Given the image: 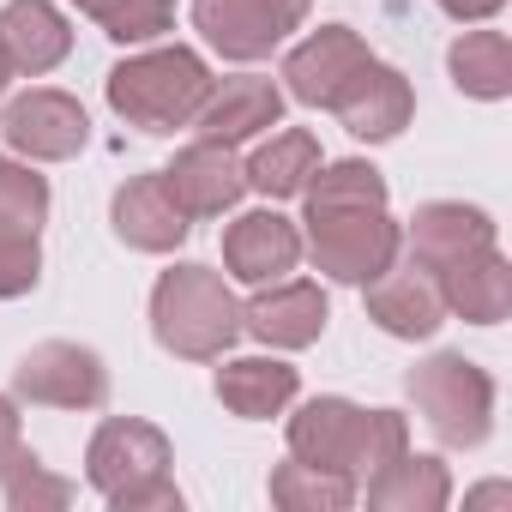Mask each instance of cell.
Instances as JSON below:
<instances>
[{
    "instance_id": "obj_1",
    "label": "cell",
    "mask_w": 512,
    "mask_h": 512,
    "mask_svg": "<svg viewBox=\"0 0 512 512\" xmlns=\"http://www.w3.org/2000/svg\"><path fill=\"white\" fill-rule=\"evenodd\" d=\"M211 67L199 49L187 43H157V49H139L127 61L109 67L103 91H109V109L139 127V133H181L193 127V115L205 109L211 97Z\"/></svg>"
},
{
    "instance_id": "obj_2",
    "label": "cell",
    "mask_w": 512,
    "mask_h": 512,
    "mask_svg": "<svg viewBox=\"0 0 512 512\" xmlns=\"http://www.w3.org/2000/svg\"><path fill=\"white\" fill-rule=\"evenodd\" d=\"M404 446H410V422L398 410H362L350 398H308L290 416V458H302L326 476L362 482Z\"/></svg>"
},
{
    "instance_id": "obj_3",
    "label": "cell",
    "mask_w": 512,
    "mask_h": 512,
    "mask_svg": "<svg viewBox=\"0 0 512 512\" xmlns=\"http://www.w3.org/2000/svg\"><path fill=\"white\" fill-rule=\"evenodd\" d=\"M169 464V434L145 416H109L85 446V482L109 500V512H181Z\"/></svg>"
},
{
    "instance_id": "obj_4",
    "label": "cell",
    "mask_w": 512,
    "mask_h": 512,
    "mask_svg": "<svg viewBox=\"0 0 512 512\" xmlns=\"http://www.w3.org/2000/svg\"><path fill=\"white\" fill-rule=\"evenodd\" d=\"M151 338L181 362H217L241 338V302L211 266H169L151 290Z\"/></svg>"
},
{
    "instance_id": "obj_5",
    "label": "cell",
    "mask_w": 512,
    "mask_h": 512,
    "mask_svg": "<svg viewBox=\"0 0 512 512\" xmlns=\"http://www.w3.org/2000/svg\"><path fill=\"white\" fill-rule=\"evenodd\" d=\"M302 253L332 284H374L404 247V229L386 205H308Z\"/></svg>"
},
{
    "instance_id": "obj_6",
    "label": "cell",
    "mask_w": 512,
    "mask_h": 512,
    "mask_svg": "<svg viewBox=\"0 0 512 512\" xmlns=\"http://www.w3.org/2000/svg\"><path fill=\"white\" fill-rule=\"evenodd\" d=\"M410 404H416V416L434 428V440L440 446H482L488 440V428H494V380H488V368H476L470 356H458V350H434L428 362H416L410 368Z\"/></svg>"
},
{
    "instance_id": "obj_7",
    "label": "cell",
    "mask_w": 512,
    "mask_h": 512,
    "mask_svg": "<svg viewBox=\"0 0 512 512\" xmlns=\"http://www.w3.org/2000/svg\"><path fill=\"white\" fill-rule=\"evenodd\" d=\"M314 0H193V31L223 61H266L290 31H302Z\"/></svg>"
},
{
    "instance_id": "obj_8",
    "label": "cell",
    "mask_w": 512,
    "mask_h": 512,
    "mask_svg": "<svg viewBox=\"0 0 512 512\" xmlns=\"http://www.w3.org/2000/svg\"><path fill=\"white\" fill-rule=\"evenodd\" d=\"M13 392L31 398V404H49V410H97L109 398V368H103L97 350L49 338V344H31L19 356Z\"/></svg>"
},
{
    "instance_id": "obj_9",
    "label": "cell",
    "mask_w": 512,
    "mask_h": 512,
    "mask_svg": "<svg viewBox=\"0 0 512 512\" xmlns=\"http://www.w3.org/2000/svg\"><path fill=\"white\" fill-rule=\"evenodd\" d=\"M0 133H7V145L25 163H67L91 145V115H85L79 97H67L55 85H37V91H19L7 103Z\"/></svg>"
},
{
    "instance_id": "obj_10",
    "label": "cell",
    "mask_w": 512,
    "mask_h": 512,
    "mask_svg": "<svg viewBox=\"0 0 512 512\" xmlns=\"http://www.w3.org/2000/svg\"><path fill=\"white\" fill-rule=\"evenodd\" d=\"M374 61V49L350 31V25H320V31H308L290 55H284V91L296 97V103H308V109H332L350 85H356V73Z\"/></svg>"
},
{
    "instance_id": "obj_11",
    "label": "cell",
    "mask_w": 512,
    "mask_h": 512,
    "mask_svg": "<svg viewBox=\"0 0 512 512\" xmlns=\"http://www.w3.org/2000/svg\"><path fill=\"white\" fill-rule=\"evenodd\" d=\"M223 266L235 284L260 290V284H278L302 266V229L284 217V211H241L229 229H223Z\"/></svg>"
},
{
    "instance_id": "obj_12",
    "label": "cell",
    "mask_w": 512,
    "mask_h": 512,
    "mask_svg": "<svg viewBox=\"0 0 512 512\" xmlns=\"http://www.w3.org/2000/svg\"><path fill=\"white\" fill-rule=\"evenodd\" d=\"M326 320H332V302L308 278L260 284V290H253V302L241 308V332H253L266 350H308V344H320Z\"/></svg>"
},
{
    "instance_id": "obj_13",
    "label": "cell",
    "mask_w": 512,
    "mask_h": 512,
    "mask_svg": "<svg viewBox=\"0 0 512 512\" xmlns=\"http://www.w3.org/2000/svg\"><path fill=\"white\" fill-rule=\"evenodd\" d=\"M109 223H115V235H121L133 253H175V247L187 241V229H193V217L175 205L163 169L121 181L115 199H109Z\"/></svg>"
},
{
    "instance_id": "obj_14",
    "label": "cell",
    "mask_w": 512,
    "mask_h": 512,
    "mask_svg": "<svg viewBox=\"0 0 512 512\" xmlns=\"http://www.w3.org/2000/svg\"><path fill=\"white\" fill-rule=\"evenodd\" d=\"M368 290V320L386 332V338H404V344H416V338H434L440 326H446V302H440V284H434V272H422L416 260L410 266H386L374 284H362Z\"/></svg>"
},
{
    "instance_id": "obj_15",
    "label": "cell",
    "mask_w": 512,
    "mask_h": 512,
    "mask_svg": "<svg viewBox=\"0 0 512 512\" xmlns=\"http://www.w3.org/2000/svg\"><path fill=\"white\" fill-rule=\"evenodd\" d=\"M278 121H284V91H278L272 79H260V73H241V79L211 85L205 109L193 115V133L235 151V145H247V139L272 133Z\"/></svg>"
},
{
    "instance_id": "obj_16",
    "label": "cell",
    "mask_w": 512,
    "mask_h": 512,
    "mask_svg": "<svg viewBox=\"0 0 512 512\" xmlns=\"http://www.w3.org/2000/svg\"><path fill=\"white\" fill-rule=\"evenodd\" d=\"M163 181H169V193H175V205L187 217H223L247 193L241 157L229 145H211V139H193L187 151H175V163L163 169Z\"/></svg>"
},
{
    "instance_id": "obj_17",
    "label": "cell",
    "mask_w": 512,
    "mask_h": 512,
    "mask_svg": "<svg viewBox=\"0 0 512 512\" xmlns=\"http://www.w3.org/2000/svg\"><path fill=\"white\" fill-rule=\"evenodd\" d=\"M0 55L13 79H43L73 55V25L55 0H7L0 7Z\"/></svg>"
},
{
    "instance_id": "obj_18",
    "label": "cell",
    "mask_w": 512,
    "mask_h": 512,
    "mask_svg": "<svg viewBox=\"0 0 512 512\" xmlns=\"http://www.w3.org/2000/svg\"><path fill=\"white\" fill-rule=\"evenodd\" d=\"M434 284H440L446 314H458L464 326H500L512 314V266L500 247H476L464 260L440 266Z\"/></svg>"
},
{
    "instance_id": "obj_19",
    "label": "cell",
    "mask_w": 512,
    "mask_h": 512,
    "mask_svg": "<svg viewBox=\"0 0 512 512\" xmlns=\"http://www.w3.org/2000/svg\"><path fill=\"white\" fill-rule=\"evenodd\" d=\"M332 115H338L356 139L386 145V139H398V133L410 127V115H416V91H410V79H404L398 67L368 61V67L356 73V85L332 103Z\"/></svg>"
},
{
    "instance_id": "obj_20",
    "label": "cell",
    "mask_w": 512,
    "mask_h": 512,
    "mask_svg": "<svg viewBox=\"0 0 512 512\" xmlns=\"http://www.w3.org/2000/svg\"><path fill=\"white\" fill-rule=\"evenodd\" d=\"M404 241H410V260L422 272H440V266L464 260L476 247H494V217L464 205V199H428V205H416Z\"/></svg>"
},
{
    "instance_id": "obj_21",
    "label": "cell",
    "mask_w": 512,
    "mask_h": 512,
    "mask_svg": "<svg viewBox=\"0 0 512 512\" xmlns=\"http://www.w3.org/2000/svg\"><path fill=\"white\" fill-rule=\"evenodd\" d=\"M302 392V374L278 356H241V362H223L217 368V404L241 422H272L296 404Z\"/></svg>"
},
{
    "instance_id": "obj_22",
    "label": "cell",
    "mask_w": 512,
    "mask_h": 512,
    "mask_svg": "<svg viewBox=\"0 0 512 512\" xmlns=\"http://www.w3.org/2000/svg\"><path fill=\"white\" fill-rule=\"evenodd\" d=\"M368 482V506L374 512H440L446 500H452V476H446V464L440 458H428V452H398V458H386L374 476H362Z\"/></svg>"
},
{
    "instance_id": "obj_23",
    "label": "cell",
    "mask_w": 512,
    "mask_h": 512,
    "mask_svg": "<svg viewBox=\"0 0 512 512\" xmlns=\"http://www.w3.org/2000/svg\"><path fill=\"white\" fill-rule=\"evenodd\" d=\"M320 163H326L320 157V139L308 127H284V133H272L260 151H253L241 169H247V187L253 193H266V199H302V187L314 181Z\"/></svg>"
},
{
    "instance_id": "obj_24",
    "label": "cell",
    "mask_w": 512,
    "mask_h": 512,
    "mask_svg": "<svg viewBox=\"0 0 512 512\" xmlns=\"http://www.w3.org/2000/svg\"><path fill=\"white\" fill-rule=\"evenodd\" d=\"M446 73L476 103L512 97V43H506V31H464L446 55Z\"/></svg>"
},
{
    "instance_id": "obj_25",
    "label": "cell",
    "mask_w": 512,
    "mask_h": 512,
    "mask_svg": "<svg viewBox=\"0 0 512 512\" xmlns=\"http://www.w3.org/2000/svg\"><path fill=\"white\" fill-rule=\"evenodd\" d=\"M43 223H49V181L19 157H0V241H37Z\"/></svg>"
},
{
    "instance_id": "obj_26",
    "label": "cell",
    "mask_w": 512,
    "mask_h": 512,
    "mask_svg": "<svg viewBox=\"0 0 512 512\" xmlns=\"http://www.w3.org/2000/svg\"><path fill=\"white\" fill-rule=\"evenodd\" d=\"M0 494H7L13 512H55L73 500V482L55 476L31 446H13V452H0Z\"/></svg>"
},
{
    "instance_id": "obj_27",
    "label": "cell",
    "mask_w": 512,
    "mask_h": 512,
    "mask_svg": "<svg viewBox=\"0 0 512 512\" xmlns=\"http://www.w3.org/2000/svg\"><path fill=\"white\" fill-rule=\"evenodd\" d=\"M73 7L109 37V43H157L169 25H175V0H73Z\"/></svg>"
},
{
    "instance_id": "obj_28",
    "label": "cell",
    "mask_w": 512,
    "mask_h": 512,
    "mask_svg": "<svg viewBox=\"0 0 512 512\" xmlns=\"http://www.w3.org/2000/svg\"><path fill=\"white\" fill-rule=\"evenodd\" d=\"M350 500H356L350 476H326V470H314L302 458L272 470V506H284V512H344Z\"/></svg>"
},
{
    "instance_id": "obj_29",
    "label": "cell",
    "mask_w": 512,
    "mask_h": 512,
    "mask_svg": "<svg viewBox=\"0 0 512 512\" xmlns=\"http://www.w3.org/2000/svg\"><path fill=\"white\" fill-rule=\"evenodd\" d=\"M43 284V241H0V302H19Z\"/></svg>"
},
{
    "instance_id": "obj_30",
    "label": "cell",
    "mask_w": 512,
    "mask_h": 512,
    "mask_svg": "<svg viewBox=\"0 0 512 512\" xmlns=\"http://www.w3.org/2000/svg\"><path fill=\"white\" fill-rule=\"evenodd\" d=\"M434 7H440L446 19H458V25H488L506 0H434Z\"/></svg>"
},
{
    "instance_id": "obj_31",
    "label": "cell",
    "mask_w": 512,
    "mask_h": 512,
    "mask_svg": "<svg viewBox=\"0 0 512 512\" xmlns=\"http://www.w3.org/2000/svg\"><path fill=\"white\" fill-rule=\"evenodd\" d=\"M19 446V410H13V398H0V452H13Z\"/></svg>"
},
{
    "instance_id": "obj_32",
    "label": "cell",
    "mask_w": 512,
    "mask_h": 512,
    "mask_svg": "<svg viewBox=\"0 0 512 512\" xmlns=\"http://www.w3.org/2000/svg\"><path fill=\"white\" fill-rule=\"evenodd\" d=\"M7 85H13V67H7V55H0V97H7Z\"/></svg>"
}]
</instances>
